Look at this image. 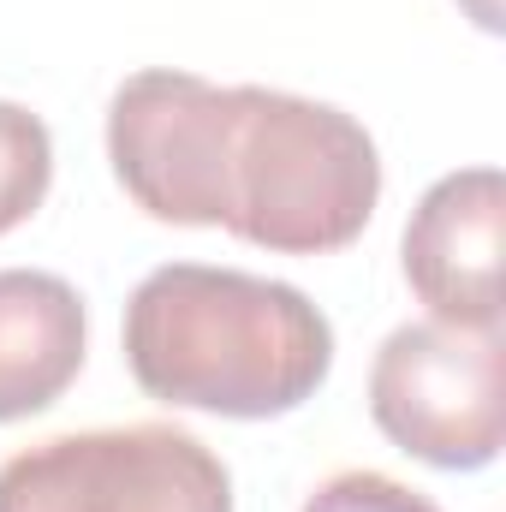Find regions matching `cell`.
I'll use <instances>...</instances> for the list:
<instances>
[{"label":"cell","instance_id":"52a82bcc","mask_svg":"<svg viewBox=\"0 0 506 512\" xmlns=\"http://www.w3.org/2000/svg\"><path fill=\"white\" fill-rule=\"evenodd\" d=\"M54 185V137L48 126L18 108V102H0V233L24 227L42 197Z\"/></svg>","mask_w":506,"mask_h":512},{"label":"cell","instance_id":"3957f363","mask_svg":"<svg viewBox=\"0 0 506 512\" xmlns=\"http://www.w3.org/2000/svg\"><path fill=\"white\" fill-rule=\"evenodd\" d=\"M0 512H233V477L173 423L84 429L12 453Z\"/></svg>","mask_w":506,"mask_h":512},{"label":"cell","instance_id":"ba28073f","mask_svg":"<svg viewBox=\"0 0 506 512\" xmlns=\"http://www.w3.org/2000/svg\"><path fill=\"white\" fill-rule=\"evenodd\" d=\"M304 512H441V507L429 495L381 477V471H340L304 501Z\"/></svg>","mask_w":506,"mask_h":512},{"label":"cell","instance_id":"6da1fadb","mask_svg":"<svg viewBox=\"0 0 506 512\" xmlns=\"http://www.w3.org/2000/svg\"><path fill=\"white\" fill-rule=\"evenodd\" d=\"M108 161L167 227H227L280 256L346 251L381 203L376 137L352 114L197 72H137L108 108Z\"/></svg>","mask_w":506,"mask_h":512},{"label":"cell","instance_id":"7a4b0ae2","mask_svg":"<svg viewBox=\"0 0 506 512\" xmlns=\"http://www.w3.org/2000/svg\"><path fill=\"white\" fill-rule=\"evenodd\" d=\"M126 364L161 405L262 423L316 399L334 370V328L286 280L167 262L126 304Z\"/></svg>","mask_w":506,"mask_h":512},{"label":"cell","instance_id":"5b68a950","mask_svg":"<svg viewBox=\"0 0 506 512\" xmlns=\"http://www.w3.org/2000/svg\"><path fill=\"white\" fill-rule=\"evenodd\" d=\"M501 239L506 179L501 167H459L423 191L405 227V280L435 322L501 334Z\"/></svg>","mask_w":506,"mask_h":512},{"label":"cell","instance_id":"277c9868","mask_svg":"<svg viewBox=\"0 0 506 512\" xmlns=\"http://www.w3.org/2000/svg\"><path fill=\"white\" fill-rule=\"evenodd\" d=\"M370 417L411 459L435 471L495 465L506 435L501 334L453 322H405L370 364Z\"/></svg>","mask_w":506,"mask_h":512},{"label":"cell","instance_id":"8992f818","mask_svg":"<svg viewBox=\"0 0 506 512\" xmlns=\"http://www.w3.org/2000/svg\"><path fill=\"white\" fill-rule=\"evenodd\" d=\"M84 298L42 268H0V423L48 411L84 370Z\"/></svg>","mask_w":506,"mask_h":512}]
</instances>
